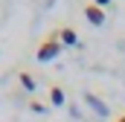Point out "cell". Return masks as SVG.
I'll return each instance as SVG.
<instances>
[{"label":"cell","mask_w":125,"mask_h":122,"mask_svg":"<svg viewBox=\"0 0 125 122\" xmlns=\"http://www.w3.org/2000/svg\"><path fill=\"white\" fill-rule=\"evenodd\" d=\"M116 122H125V113H122V116H119V119H116Z\"/></svg>","instance_id":"ba28073f"},{"label":"cell","mask_w":125,"mask_h":122,"mask_svg":"<svg viewBox=\"0 0 125 122\" xmlns=\"http://www.w3.org/2000/svg\"><path fill=\"white\" fill-rule=\"evenodd\" d=\"M58 38H61V44H76V29H70V26H64L58 32Z\"/></svg>","instance_id":"277c9868"},{"label":"cell","mask_w":125,"mask_h":122,"mask_svg":"<svg viewBox=\"0 0 125 122\" xmlns=\"http://www.w3.org/2000/svg\"><path fill=\"white\" fill-rule=\"evenodd\" d=\"M84 102L93 108V113H99V116H108V105H105L99 96H93V93H84Z\"/></svg>","instance_id":"3957f363"},{"label":"cell","mask_w":125,"mask_h":122,"mask_svg":"<svg viewBox=\"0 0 125 122\" xmlns=\"http://www.w3.org/2000/svg\"><path fill=\"white\" fill-rule=\"evenodd\" d=\"M61 55V38H58V32H52V35H47L41 44H38V50H35V58L38 61H55Z\"/></svg>","instance_id":"6da1fadb"},{"label":"cell","mask_w":125,"mask_h":122,"mask_svg":"<svg viewBox=\"0 0 125 122\" xmlns=\"http://www.w3.org/2000/svg\"><path fill=\"white\" fill-rule=\"evenodd\" d=\"M50 102L58 108V105H64V90L61 87H50Z\"/></svg>","instance_id":"5b68a950"},{"label":"cell","mask_w":125,"mask_h":122,"mask_svg":"<svg viewBox=\"0 0 125 122\" xmlns=\"http://www.w3.org/2000/svg\"><path fill=\"white\" fill-rule=\"evenodd\" d=\"M84 15H87V20H90L93 26H102V23H105V12H102L96 3H87V6H84Z\"/></svg>","instance_id":"7a4b0ae2"},{"label":"cell","mask_w":125,"mask_h":122,"mask_svg":"<svg viewBox=\"0 0 125 122\" xmlns=\"http://www.w3.org/2000/svg\"><path fill=\"white\" fill-rule=\"evenodd\" d=\"M21 81H23V87H26V90H35V81H32L29 73H21Z\"/></svg>","instance_id":"8992f818"},{"label":"cell","mask_w":125,"mask_h":122,"mask_svg":"<svg viewBox=\"0 0 125 122\" xmlns=\"http://www.w3.org/2000/svg\"><path fill=\"white\" fill-rule=\"evenodd\" d=\"M96 6H99V9H102V6H105V3H111V0H93Z\"/></svg>","instance_id":"52a82bcc"}]
</instances>
